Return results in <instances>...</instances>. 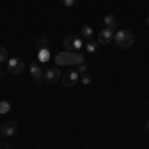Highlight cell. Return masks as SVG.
Masks as SVG:
<instances>
[{"mask_svg":"<svg viewBox=\"0 0 149 149\" xmlns=\"http://www.w3.org/2000/svg\"><path fill=\"white\" fill-rule=\"evenodd\" d=\"M54 60H56L58 66H80V64H84V56L80 52H68V50L56 54Z\"/></svg>","mask_w":149,"mask_h":149,"instance_id":"obj_1","label":"cell"},{"mask_svg":"<svg viewBox=\"0 0 149 149\" xmlns=\"http://www.w3.org/2000/svg\"><path fill=\"white\" fill-rule=\"evenodd\" d=\"M113 40H115V44L119 48H129L131 44H133V34L129 32V30H117L115 32V36H113Z\"/></svg>","mask_w":149,"mask_h":149,"instance_id":"obj_2","label":"cell"},{"mask_svg":"<svg viewBox=\"0 0 149 149\" xmlns=\"http://www.w3.org/2000/svg\"><path fill=\"white\" fill-rule=\"evenodd\" d=\"M64 46H66L68 52H80L86 44H84V40H81L80 36H72V34H70V36L64 38Z\"/></svg>","mask_w":149,"mask_h":149,"instance_id":"obj_3","label":"cell"},{"mask_svg":"<svg viewBox=\"0 0 149 149\" xmlns=\"http://www.w3.org/2000/svg\"><path fill=\"white\" fill-rule=\"evenodd\" d=\"M8 72L14 74V76H20V74L24 72V62L20 60V58H12V60H8Z\"/></svg>","mask_w":149,"mask_h":149,"instance_id":"obj_4","label":"cell"},{"mask_svg":"<svg viewBox=\"0 0 149 149\" xmlns=\"http://www.w3.org/2000/svg\"><path fill=\"white\" fill-rule=\"evenodd\" d=\"M80 78V74H78V70H68L66 74H62V81H64V86L66 88H72L76 81Z\"/></svg>","mask_w":149,"mask_h":149,"instance_id":"obj_5","label":"cell"},{"mask_svg":"<svg viewBox=\"0 0 149 149\" xmlns=\"http://www.w3.org/2000/svg\"><path fill=\"white\" fill-rule=\"evenodd\" d=\"M113 36H115V30H111V28H102L100 30V34H97V42L100 44H109L111 40H113Z\"/></svg>","mask_w":149,"mask_h":149,"instance_id":"obj_6","label":"cell"},{"mask_svg":"<svg viewBox=\"0 0 149 149\" xmlns=\"http://www.w3.org/2000/svg\"><path fill=\"white\" fill-rule=\"evenodd\" d=\"M16 127H18V123H16V121L0 123V133H2L4 137H10V135H14V133H16Z\"/></svg>","mask_w":149,"mask_h":149,"instance_id":"obj_7","label":"cell"},{"mask_svg":"<svg viewBox=\"0 0 149 149\" xmlns=\"http://www.w3.org/2000/svg\"><path fill=\"white\" fill-rule=\"evenodd\" d=\"M44 78H46L48 81H52V84H54V81L62 80V72H60L58 68H50V70L46 72V76H44Z\"/></svg>","mask_w":149,"mask_h":149,"instance_id":"obj_8","label":"cell"},{"mask_svg":"<svg viewBox=\"0 0 149 149\" xmlns=\"http://www.w3.org/2000/svg\"><path fill=\"white\" fill-rule=\"evenodd\" d=\"M103 24H105V28H111V30H115V28H117V18H115L113 14H107V16L103 18Z\"/></svg>","mask_w":149,"mask_h":149,"instance_id":"obj_9","label":"cell"},{"mask_svg":"<svg viewBox=\"0 0 149 149\" xmlns=\"http://www.w3.org/2000/svg\"><path fill=\"white\" fill-rule=\"evenodd\" d=\"M30 72H32V78H34L36 81H40L44 78V74H42V70L38 68V64H30Z\"/></svg>","mask_w":149,"mask_h":149,"instance_id":"obj_10","label":"cell"},{"mask_svg":"<svg viewBox=\"0 0 149 149\" xmlns=\"http://www.w3.org/2000/svg\"><path fill=\"white\" fill-rule=\"evenodd\" d=\"M92 36H93V30H92V26H90V24H86V26L81 28V38H88V40H90Z\"/></svg>","mask_w":149,"mask_h":149,"instance_id":"obj_11","label":"cell"},{"mask_svg":"<svg viewBox=\"0 0 149 149\" xmlns=\"http://www.w3.org/2000/svg\"><path fill=\"white\" fill-rule=\"evenodd\" d=\"M10 111V103L8 102H0V113H8Z\"/></svg>","mask_w":149,"mask_h":149,"instance_id":"obj_12","label":"cell"},{"mask_svg":"<svg viewBox=\"0 0 149 149\" xmlns=\"http://www.w3.org/2000/svg\"><path fill=\"white\" fill-rule=\"evenodd\" d=\"M6 60H8V52H6V48L0 46V64H2V62H6Z\"/></svg>","mask_w":149,"mask_h":149,"instance_id":"obj_13","label":"cell"},{"mask_svg":"<svg viewBox=\"0 0 149 149\" xmlns=\"http://www.w3.org/2000/svg\"><path fill=\"white\" fill-rule=\"evenodd\" d=\"M78 74H80V76L88 74V64H80V66H78Z\"/></svg>","mask_w":149,"mask_h":149,"instance_id":"obj_14","label":"cell"},{"mask_svg":"<svg viewBox=\"0 0 149 149\" xmlns=\"http://www.w3.org/2000/svg\"><path fill=\"white\" fill-rule=\"evenodd\" d=\"M95 48H97V44H93V42H88V44H86V50H88V52H95Z\"/></svg>","mask_w":149,"mask_h":149,"instance_id":"obj_15","label":"cell"},{"mask_svg":"<svg viewBox=\"0 0 149 149\" xmlns=\"http://www.w3.org/2000/svg\"><path fill=\"white\" fill-rule=\"evenodd\" d=\"M81 81H84L86 86H90V84H92V76H88V74H84V76H81Z\"/></svg>","mask_w":149,"mask_h":149,"instance_id":"obj_16","label":"cell"},{"mask_svg":"<svg viewBox=\"0 0 149 149\" xmlns=\"http://www.w3.org/2000/svg\"><path fill=\"white\" fill-rule=\"evenodd\" d=\"M62 2H64V6H74V4H76V2H78V0H62Z\"/></svg>","mask_w":149,"mask_h":149,"instance_id":"obj_17","label":"cell"},{"mask_svg":"<svg viewBox=\"0 0 149 149\" xmlns=\"http://www.w3.org/2000/svg\"><path fill=\"white\" fill-rule=\"evenodd\" d=\"M147 26H149V16H147Z\"/></svg>","mask_w":149,"mask_h":149,"instance_id":"obj_18","label":"cell"},{"mask_svg":"<svg viewBox=\"0 0 149 149\" xmlns=\"http://www.w3.org/2000/svg\"><path fill=\"white\" fill-rule=\"evenodd\" d=\"M147 129H149V121H147Z\"/></svg>","mask_w":149,"mask_h":149,"instance_id":"obj_19","label":"cell"},{"mask_svg":"<svg viewBox=\"0 0 149 149\" xmlns=\"http://www.w3.org/2000/svg\"><path fill=\"white\" fill-rule=\"evenodd\" d=\"M8 149H12V147H8Z\"/></svg>","mask_w":149,"mask_h":149,"instance_id":"obj_20","label":"cell"}]
</instances>
